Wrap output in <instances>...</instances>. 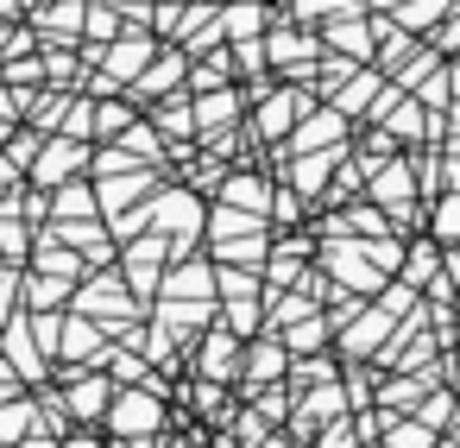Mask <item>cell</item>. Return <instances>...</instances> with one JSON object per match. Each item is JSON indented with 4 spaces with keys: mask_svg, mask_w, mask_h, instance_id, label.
Masks as SVG:
<instances>
[{
    "mask_svg": "<svg viewBox=\"0 0 460 448\" xmlns=\"http://www.w3.org/2000/svg\"><path fill=\"white\" fill-rule=\"evenodd\" d=\"M70 158H76L70 146H51V152H45V165H39V177H45V184H51V177H64V171H70Z\"/></svg>",
    "mask_w": 460,
    "mask_h": 448,
    "instance_id": "6da1fadb",
    "label": "cell"
},
{
    "mask_svg": "<svg viewBox=\"0 0 460 448\" xmlns=\"http://www.w3.org/2000/svg\"><path fill=\"white\" fill-rule=\"evenodd\" d=\"M120 410H127V417H120V423H127V429H146V423H158V404H152V410H146V404H139V398H127V404H120Z\"/></svg>",
    "mask_w": 460,
    "mask_h": 448,
    "instance_id": "7a4b0ae2",
    "label": "cell"
},
{
    "mask_svg": "<svg viewBox=\"0 0 460 448\" xmlns=\"http://www.w3.org/2000/svg\"><path fill=\"white\" fill-rule=\"evenodd\" d=\"M76 448H95V442H76Z\"/></svg>",
    "mask_w": 460,
    "mask_h": 448,
    "instance_id": "3957f363",
    "label": "cell"
}]
</instances>
